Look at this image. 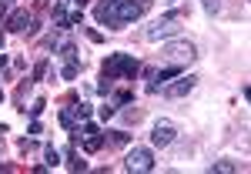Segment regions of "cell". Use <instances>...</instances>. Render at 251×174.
Segmentation results:
<instances>
[{
	"label": "cell",
	"mask_w": 251,
	"mask_h": 174,
	"mask_svg": "<svg viewBox=\"0 0 251 174\" xmlns=\"http://www.w3.org/2000/svg\"><path fill=\"white\" fill-rule=\"evenodd\" d=\"M100 71H104L107 80H134V74L141 71V60H137L134 54L117 50V54H111V57L100 64Z\"/></svg>",
	"instance_id": "6da1fadb"
},
{
	"label": "cell",
	"mask_w": 251,
	"mask_h": 174,
	"mask_svg": "<svg viewBox=\"0 0 251 174\" xmlns=\"http://www.w3.org/2000/svg\"><path fill=\"white\" fill-rule=\"evenodd\" d=\"M181 24H184V10H171L164 17H157L151 24V30L144 34L148 40H161V37H177L181 34Z\"/></svg>",
	"instance_id": "7a4b0ae2"
},
{
	"label": "cell",
	"mask_w": 251,
	"mask_h": 174,
	"mask_svg": "<svg viewBox=\"0 0 251 174\" xmlns=\"http://www.w3.org/2000/svg\"><path fill=\"white\" fill-rule=\"evenodd\" d=\"M151 7V0H117V7H114V20H117V30H124L127 24H134L144 10Z\"/></svg>",
	"instance_id": "3957f363"
},
{
	"label": "cell",
	"mask_w": 251,
	"mask_h": 174,
	"mask_svg": "<svg viewBox=\"0 0 251 174\" xmlns=\"http://www.w3.org/2000/svg\"><path fill=\"white\" fill-rule=\"evenodd\" d=\"M161 57L168 60V64H191L198 57V50H194L191 40H171V44L161 47Z\"/></svg>",
	"instance_id": "277c9868"
},
{
	"label": "cell",
	"mask_w": 251,
	"mask_h": 174,
	"mask_svg": "<svg viewBox=\"0 0 251 174\" xmlns=\"http://www.w3.org/2000/svg\"><path fill=\"white\" fill-rule=\"evenodd\" d=\"M124 168L127 171H154V151L151 148H131L127 157H124Z\"/></svg>",
	"instance_id": "5b68a950"
},
{
	"label": "cell",
	"mask_w": 251,
	"mask_h": 174,
	"mask_svg": "<svg viewBox=\"0 0 251 174\" xmlns=\"http://www.w3.org/2000/svg\"><path fill=\"white\" fill-rule=\"evenodd\" d=\"M87 117H91V104H71V107L60 111V124L67 131H77V124H84Z\"/></svg>",
	"instance_id": "8992f818"
},
{
	"label": "cell",
	"mask_w": 251,
	"mask_h": 174,
	"mask_svg": "<svg viewBox=\"0 0 251 174\" xmlns=\"http://www.w3.org/2000/svg\"><path fill=\"white\" fill-rule=\"evenodd\" d=\"M174 137H177V127L171 121H157L154 131H151V144L154 148H168V144H174Z\"/></svg>",
	"instance_id": "52a82bcc"
},
{
	"label": "cell",
	"mask_w": 251,
	"mask_h": 174,
	"mask_svg": "<svg viewBox=\"0 0 251 174\" xmlns=\"http://www.w3.org/2000/svg\"><path fill=\"white\" fill-rule=\"evenodd\" d=\"M194 84H198L194 74H177L174 84H164V94H168V97H184V94H191V91H194Z\"/></svg>",
	"instance_id": "ba28073f"
},
{
	"label": "cell",
	"mask_w": 251,
	"mask_h": 174,
	"mask_svg": "<svg viewBox=\"0 0 251 174\" xmlns=\"http://www.w3.org/2000/svg\"><path fill=\"white\" fill-rule=\"evenodd\" d=\"M3 27H7V34H20V30L30 27V14H27V10H14L10 17L3 20Z\"/></svg>",
	"instance_id": "9c48e42d"
},
{
	"label": "cell",
	"mask_w": 251,
	"mask_h": 174,
	"mask_svg": "<svg viewBox=\"0 0 251 174\" xmlns=\"http://www.w3.org/2000/svg\"><path fill=\"white\" fill-rule=\"evenodd\" d=\"M177 74H181V64H171V67H164V71H157V74H154V84H151V91H161V87H164L168 80H174Z\"/></svg>",
	"instance_id": "30bf717a"
},
{
	"label": "cell",
	"mask_w": 251,
	"mask_h": 174,
	"mask_svg": "<svg viewBox=\"0 0 251 174\" xmlns=\"http://www.w3.org/2000/svg\"><path fill=\"white\" fill-rule=\"evenodd\" d=\"M100 148H104V134H100V131L84 137V151H87V154H94V151H100Z\"/></svg>",
	"instance_id": "8fae6325"
},
{
	"label": "cell",
	"mask_w": 251,
	"mask_h": 174,
	"mask_svg": "<svg viewBox=\"0 0 251 174\" xmlns=\"http://www.w3.org/2000/svg\"><path fill=\"white\" fill-rule=\"evenodd\" d=\"M211 171H241V164L234 161V157H221V161H214Z\"/></svg>",
	"instance_id": "7c38bea8"
},
{
	"label": "cell",
	"mask_w": 251,
	"mask_h": 174,
	"mask_svg": "<svg viewBox=\"0 0 251 174\" xmlns=\"http://www.w3.org/2000/svg\"><path fill=\"white\" fill-rule=\"evenodd\" d=\"M67 168H71V171H87V161H80L77 151H74V148H67Z\"/></svg>",
	"instance_id": "4fadbf2b"
},
{
	"label": "cell",
	"mask_w": 251,
	"mask_h": 174,
	"mask_svg": "<svg viewBox=\"0 0 251 174\" xmlns=\"http://www.w3.org/2000/svg\"><path fill=\"white\" fill-rule=\"evenodd\" d=\"M57 164H60L57 148H54V144H47V148H44V168H57Z\"/></svg>",
	"instance_id": "5bb4252c"
},
{
	"label": "cell",
	"mask_w": 251,
	"mask_h": 174,
	"mask_svg": "<svg viewBox=\"0 0 251 174\" xmlns=\"http://www.w3.org/2000/svg\"><path fill=\"white\" fill-rule=\"evenodd\" d=\"M44 107H47V104H44V97H37V100H34L30 107H24V111H27V117H34V121H37V117L44 114Z\"/></svg>",
	"instance_id": "9a60e30c"
},
{
	"label": "cell",
	"mask_w": 251,
	"mask_h": 174,
	"mask_svg": "<svg viewBox=\"0 0 251 174\" xmlns=\"http://www.w3.org/2000/svg\"><path fill=\"white\" fill-rule=\"evenodd\" d=\"M111 134V144H127L131 141V134H124V131H107Z\"/></svg>",
	"instance_id": "2e32d148"
},
{
	"label": "cell",
	"mask_w": 251,
	"mask_h": 174,
	"mask_svg": "<svg viewBox=\"0 0 251 174\" xmlns=\"http://www.w3.org/2000/svg\"><path fill=\"white\" fill-rule=\"evenodd\" d=\"M60 77H64V80H74V77H77V64H64Z\"/></svg>",
	"instance_id": "e0dca14e"
},
{
	"label": "cell",
	"mask_w": 251,
	"mask_h": 174,
	"mask_svg": "<svg viewBox=\"0 0 251 174\" xmlns=\"http://www.w3.org/2000/svg\"><path fill=\"white\" fill-rule=\"evenodd\" d=\"M44 74H47V60H40L37 67H34V74H30V80H34V84H37V80L44 77Z\"/></svg>",
	"instance_id": "ac0fdd59"
},
{
	"label": "cell",
	"mask_w": 251,
	"mask_h": 174,
	"mask_svg": "<svg viewBox=\"0 0 251 174\" xmlns=\"http://www.w3.org/2000/svg\"><path fill=\"white\" fill-rule=\"evenodd\" d=\"M80 20H84V14H80V10H71V14H67V27H77Z\"/></svg>",
	"instance_id": "d6986e66"
},
{
	"label": "cell",
	"mask_w": 251,
	"mask_h": 174,
	"mask_svg": "<svg viewBox=\"0 0 251 174\" xmlns=\"http://www.w3.org/2000/svg\"><path fill=\"white\" fill-rule=\"evenodd\" d=\"M204 10H208V14H218V10H221V3H218V0H204Z\"/></svg>",
	"instance_id": "ffe728a7"
},
{
	"label": "cell",
	"mask_w": 251,
	"mask_h": 174,
	"mask_svg": "<svg viewBox=\"0 0 251 174\" xmlns=\"http://www.w3.org/2000/svg\"><path fill=\"white\" fill-rule=\"evenodd\" d=\"M114 111H117L114 104H104V107H100V117H104V121H107V117H114Z\"/></svg>",
	"instance_id": "44dd1931"
},
{
	"label": "cell",
	"mask_w": 251,
	"mask_h": 174,
	"mask_svg": "<svg viewBox=\"0 0 251 174\" xmlns=\"http://www.w3.org/2000/svg\"><path fill=\"white\" fill-rule=\"evenodd\" d=\"M131 100V91H117V97H114V104H127Z\"/></svg>",
	"instance_id": "7402d4cb"
},
{
	"label": "cell",
	"mask_w": 251,
	"mask_h": 174,
	"mask_svg": "<svg viewBox=\"0 0 251 174\" xmlns=\"http://www.w3.org/2000/svg\"><path fill=\"white\" fill-rule=\"evenodd\" d=\"M87 40H91V44H100L104 34H100V30H87Z\"/></svg>",
	"instance_id": "603a6c76"
},
{
	"label": "cell",
	"mask_w": 251,
	"mask_h": 174,
	"mask_svg": "<svg viewBox=\"0 0 251 174\" xmlns=\"http://www.w3.org/2000/svg\"><path fill=\"white\" fill-rule=\"evenodd\" d=\"M7 7H10V3H3V0H0V17H3V14H7Z\"/></svg>",
	"instance_id": "cb8c5ba5"
},
{
	"label": "cell",
	"mask_w": 251,
	"mask_h": 174,
	"mask_svg": "<svg viewBox=\"0 0 251 174\" xmlns=\"http://www.w3.org/2000/svg\"><path fill=\"white\" fill-rule=\"evenodd\" d=\"M3 64H7V57H3V54H0V67H3Z\"/></svg>",
	"instance_id": "d4e9b609"
},
{
	"label": "cell",
	"mask_w": 251,
	"mask_h": 174,
	"mask_svg": "<svg viewBox=\"0 0 251 174\" xmlns=\"http://www.w3.org/2000/svg\"><path fill=\"white\" fill-rule=\"evenodd\" d=\"M0 100H3V91H0Z\"/></svg>",
	"instance_id": "484cf974"
},
{
	"label": "cell",
	"mask_w": 251,
	"mask_h": 174,
	"mask_svg": "<svg viewBox=\"0 0 251 174\" xmlns=\"http://www.w3.org/2000/svg\"><path fill=\"white\" fill-rule=\"evenodd\" d=\"M0 47H3V40H0Z\"/></svg>",
	"instance_id": "4316f807"
}]
</instances>
